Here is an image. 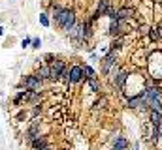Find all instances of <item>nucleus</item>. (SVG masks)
I'll return each mask as SVG.
<instances>
[{
	"label": "nucleus",
	"instance_id": "f257e3e1",
	"mask_svg": "<svg viewBox=\"0 0 162 150\" xmlns=\"http://www.w3.org/2000/svg\"><path fill=\"white\" fill-rule=\"evenodd\" d=\"M55 21H57V25L60 28H64V30L68 32L75 25V12H74V9H68V8H62L60 13L55 17Z\"/></svg>",
	"mask_w": 162,
	"mask_h": 150
},
{
	"label": "nucleus",
	"instance_id": "f03ea898",
	"mask_svg": "<svg viewBox=\"0 0 162 150\" xmlns=\"http://www.w3.org/2000/svg\"><path fill=\"white\" fill-rule=\"evenodd\" d=\"M23 84H25L27 90H36V92H40V88H41V81L38 79V75H27V77L23 79Z\"/></svg>",
	"mask_w": 162,
	"mask_h": 150
},
{
	"label": "nucleus",
	"instance_id": "7ed1b4c3",
	"mask_svg": "<svg viewBox=\"0 0 162 150\" xmlns=\"http://www.w3.org/2000/svg\"><path fill=\"white\" fill-rule=\"evenodd\" d=\"M64 68H66V66H64V62H62V60H55L53 64H49V73H51V79H53V81L59 79Z\"/></svg>",
	"mask_w": 162,
	"mask_h": 150
},
{
	"label": "nucleus",
	"instance_id": "20e7f679",
	"mask_svg": "<svg viewBox=\"0 0 162 150\" xmlns=\"http://www.w3.org/2000/svg\"><path fill=\"white\" fill-rule=\"evenodd\" d=\"M83 79V68L81 66H72L70 68V79H68V83H79Z\"/></svg>",
	"mask_w": 162,
	"mask_h": 150
},
{
	"label": "nucleus",
	"instance_id": "39448f33",
	"mask_svg": "<svg viewBox=\"0 0 162 150\" xmlns=\"http://www.w3.org/2000/svg\"><path fill=\"white\" fill-rule=\"evenodd\" d=\"M113 64H115V51L111 49V51H110V55L104 58V73H110Z\"/></svg>",
	"mask_w": 162,
	"mask_h": 150
},
{
	"label": "nucleus",
	"instance_id": "423d86ee",
	"mask_svg": "<svg viewBox=\"0 0 162 150\" xmlns=\"http://www.w3.org/2000/svg\"><path fill=\"white\" fill-rule=\"evenodd\" d=\"M128 146V141L123 137V135H115L113 139V150H126Z\"/></svg>",
	"mask_w": 162,
	"mask_h": 150
},
{
	"label": "nucleus",
	"instance_id": "0eeeda50",
	"mask_svg": "<svg viewBox=\"0 0 162 150\" xmlns=\"http://www.w3.org/2000/svg\"><path fill=\"white\" fill-rule=\"evenodd\" d=\"M36 137H40V124H32L30 128H28V131H27V141L30 143V141H34Z\"/></svg>",
	"mask_w": 162,
	"mask_h": 150
},
{
	"label": "nucleus",
	"instance_id": "6e6552de",
	"mask_svg": "<svg viewBox=\"0 0 162 150\" xmlns=\"http://www.w3.org/2000/svg\"><path fill=\"white\" fill-rule=\"evenodd\" d=\"M110 6H111V0H100V4H98V9H96V15H94V17L106 15V12L110 9Z\"/></svg>",
	"mask_w": 162,
	"mask_h": 150
},
{
	"label": "nucleus",
	"instance_id": "1a4fd4ad",
	"mask_svg": "<svg viewBox=\"0 0 162 150\" xmlns=\"http://www.w3.org/2000/svg\"><path fill=\"white\" fill-rule=\"evenodd\" d=\"M30 146L34 148V150H41V148H45L47 146V141H45V137H36L34 141H30Z\"/></svg>",
	"mask_w": 162,
	"mask_h": 150
},
{
	"label": "nucleus",
	"instance_id": "9d476101",
	"mask_svg": "<svg viewBox=\"0 0 162 150\" xmlns=\"http://www.w3.org/2000/svg\"><path fill=\"white\" fill-rule=\"evenodd\" d=\"M126 79H128V73L126 71H121V73H117L115 75V84H117V88H123L124 87V83H126Z\"/></svg>",
	"mask_w": 162,
	"mask_h": 150
},
{
	"label": "nucleus",
	"instance_id": "9b49d317",
	"mask_svg": "<svg viewBox=\"0 0 162 150\" xmlns=\"http://www.w3.org/2000/svg\"><path fill=\"white\" fill-rule=\"evenodd\" d=\"M38 79L40 81H47V79H51V73H49V66H40V70H38Z\"/></svg>",
	"mask_w": 162,
	"mask_h": 150
},
{
	"label": "nucleus",
	"instance_id": "f8f14e48",
	"mask_svg": "<svg viewBox=\"0 0 162 150\" xmlns=\"http://www.w3.org/2000/svg\"><path fill=\"white\" fill-rule=\"evenodd\" d=\"M151 122H153L155 128H158V126L162 124V113H158V111H151Z\"/></svg>",
	"mask_w": 162,
	"mask_h": 150
},
{
	"label": "nucleus",
	"instance_id": "ddd939ff",
	"mask_svg": "<svg viewBox=\"0 0 162 150\" xmlns=\"http://www.w3.org/2000/svg\"><path fill=\"white\" fill-rule=\"evenodd\" d=\"M132 15V9H128V8H123V9H119L117 15H115V21H123L126 17H130Z\"/></svg>",
	"mask_w": 162,
	"mask_h": 150
},
{
	"label": "nucleus",
	"instance_id": "4468645a",
	"mask_svg": "<svg viewBox=\"0 0 162 150\" xmlns=\"http://www.w3.org/2000/svg\"><path fill=\"white\" fill-rule=\"evenodd\" d=\"M110 34H111V36H119V34H121V25H119V21H113V23H111Z\"/></svg>",
	"mask_w": 162,
	"mask_h": 150
},
{
	"label": "nucleus",
	"instance_id": "2eb2a0df",
	"mask_svg": "<svg viewBox=\"0 0 162 150\" xmlns=\"http://www.w3.org/2000/svg\"><path fill=\"white\" fill-rule=\"evenodd\" d=\"M83 77H85V79H96L94 70H92L91 66H85V68H83Z\"/></svg>",
	"mask_w": 162,
	"mask_h": 150
},
{
	"label": "nucleus",
	"instance_id": "dca6fc26",
	"mask_svg": "<svg viewBox=\"0 0 162 150\" xmlns=\"http://www.w3.org/2000/svg\"><path fill=\"white\" fill-rule=\"evenodd\" d=\"M151 38H153L155 41L160 39V38H162V28L158 26V28H155V30H151Z\"/></svg>",
	"mask_w": 162,
	"mask_h": 150
},
{
	"label": "nucleus",
	"instance_id": "f3484780",
	"mask_svg": "<svg viewBox=\"0 0 162 150\" xmlns=\"http://www.w3.org/2000/svg\"><path fill=\"white\" fill-rule=\"evenodd\" d=\"M89 87H91L92 92H98L100 90V84H98V81H96V79H89Z\"/></svg>",
	"mask_w": 162,
	"mask_h": 150
},
{
	"label": "nucleus",
	"instance_id": "a211bd4d",
	"mask_svg": "<svg viewBox=\"0 0 162 150\" xmlns=\"http://www.w3.org/2000/svg\"><path fill=\"white\" fill-rule=\"evenodd\" d=\"M104 107H106V98H100L94 103V109H104Z\"/></svg>",
	"mask_w": 162,
	"mask_h": 150
},
{
	"label": "nucleus",
	"instance_id": "6ab92c4d",
	"mask_svg": "<svg viewBox=\"0 0 162 150\" xmlns=\"http://www.w3.org/2000/svg\"><path fill=\"white\" fill-rule=\"evenodd\" d=\"M40 23L44 25V26H49V19H47L45 13H41V15H40Z\"/></svg>",
	"mask_w": 162,
	"mask_h": 150
},
{
	"label": "nucleus",
	"instance_id": "aec40b11",
	"mask_svg": "<svg viewBox=\"0 0 162 150\" xmlns=\"http://www.w3.org/2000/svg\"><path fill=\"white\" fill-rule=\"evenodd\" d=\"M106 15H107V17H111V19L115 21V15H117V12H115V9H113V8L110 6V9H107V12H106Z\"/></svg>",
	"mask_w": 162,
	"mask_h": 150
},
{
	"label": "nucleus",
	"instance_id": "412c9836",
	"mask_svg": "<svg viewBox=\"0 0 162 150\" xmlns=\"http://www.w3.org/2000/svg\"><path fill=\"white\" fill-rule=\"evenodd\" d=\"M40 45H41V41L36 38V39H32V47H34V49H40Z\"/></svg>",
	"mask_w": 162,
	"mask_h": 150
},
{
	"label": "nucleus",
	"instance_id": "4be33fe9",
	"mask_svg": "<svg viewBox=\"0 0 162 150\" xmlns=\"http://www.w3.org/2000/svg\"><path fill=\"white\" fill-rule=\"evenodd\" d=\"M45 62L47 64H53V62H55V56H53V55H45Z\"/></svg>",
	"mask_w": 162,
	"mask_h": 150
},
{
	"label": "nucleus",
	"instance_id": "5701e85b",
	"mask_svg": "<svg viewBox=\"0 0 162 150\" xmlns=\"http://www.w3.org/2000/svg\"><path fill=\"white\" fill-rule=\"evenodd\" d=\"M30 43H32V39H30V38H25V41H23V47H28Z\"/></svg>",
	"mask_w": 162,
	"mask_h": 150
},
{
	"label": "nucleus",
	"instance_id": "b1692460",
	"mask_svg": "<svg viewBox=\"0 0 162 150\" xmlns=\"http://www.w3.org/2000/svg\"><path fill=\"white\" fill-rule=\"evenodd\" d=\"M158 133H160V135H162V124H160V126H158Z\"/></svg>",
	"mask_w": 162,
	"mask_h": 150
},
{
	"label": "nucleus",
	"instance_id": "393cba45",
	"mask_svg": "<svg viewBox=\"0 0 162 150\" xmlns=\"http://www.w3.org/2000/svg\"><path fill=\"white\" fill-rule=\"evenodd\" d=\"M0 36H2V28H0Z\"/></svg>",
	"mask_w": 162,
	"mask_h": 150
}]
</instances>
